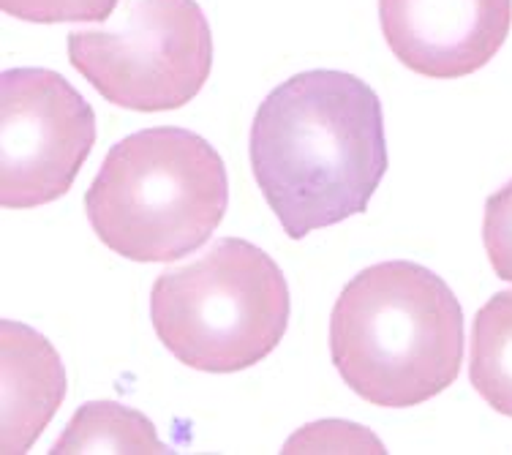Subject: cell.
Returning <instances> with one entry per match:
<instances>
[{
    "instance_id": "cell-1",
    "label": "cell",
    "mask_w": 512,
    "mask_h": 455,
    "mask_svg": "<svg viewBox=\"0 0 512 455\" xmlns=\"http://www.w3.org/2000/svg\"><path fill=\"white\" fill-rule=\"evenodd\" d=\"M251 167L292 240L360 216L387 172L382 101L344 71H303L267 96Z\"/></svg>"
},
{
    "instance_id": "cell-2",
    "label": "cell",
    "mask_w": 512,
    "mask_h": 455,
    "mask_svg": "<svg viewBox=\"0 0 512 455\" xmlns=\"http://www.w3.org/2000/svg\"><path fill=\"white\" fill-rule=\"evenodd\" d=\"M330 355L349 390L368 404H423L461 371V303L423 265H374L357 273L335 303Z\"/></svg>"
},
{
    "instance_id": "cell-3",
    "label": "cell",
    "mask_w": 512,
    "mask_h": 455,
    "mask_svg": "<svg viewBox=\"0 0 512 455\" xmlns=\"http://www.w3.org/2000/svg\"><path fill=\"white\" fill-rule=\"evenodd\" d=\"M227 202V169L216 148L175 126L120 139L85 194L93 232L131 262H172L202 248Z\"/></svg>"
},
{
    "instance_id": "cell-4",
    "label": "cell",
    "mask_w": 512,
    "mask_h": 455,
    "mask_svg": "<svg viewBox=\"0 0 512 455\" xmlns=\"http://www.w3.org/2000/svg\"><path fill=\"white\" fill-rule=\"evenodd\" d=\"M161 344L180 363L207 374L256 366L289 325V287L254 243L218 240L197 262L161 273L150 295Z\"/></svg>"
},
{
    "instance_id": "cell-5",
    "label": "cell",
    "mask_w": 512,
    "mask_h": 455,
    "mask_svg": "<svg viewBox=\"0 0 512 455\" xmlns=\"http://www.w3.org/2000/svg\"><path fill=\"white\" fill-rule=\"evenodd\" d=\"M71 66L118 107H186L213 69V36L197 0H128L107 30L69 33Z\"/></svg>"
},
{
    "instance_id": "cell-6",
    "label": "cell",
    "mask_w": 512,
    "mask_h": 455,
    "mask_svg": "<svg viewBox=\"0 0 512 455\" xmlns=\"http://www.w3.org/2000/svg\"><path fill=\"white\" fill-rule=\"evenodd\" d=\"M96 142V115L69 80L11 69L0 80V202L39 208L71 188Z\"/></svg>"
},
{
    "instance_id": "cell-7",
    "label": "cell",
    "mask_w": 512,
    "mask_h": 455,
    "mask_svg": "<svg viewBox=\"0 0 512 455\" xmlns=\"http://www.w3.org/2000/svg\"><path fill=\"white\" fill-rule=\"evenodd\" d=\"M387 47L406 69L458 80L496 58L510 36L512 0H379Z\"/></svg>"
},
{
    "instance_id": "cell-8",
    "label": "cell",
    "mask_w": 512,
    "mask_h": 455,
    "mask_svg": "<svg viewBox=\"0 0 512 455\" xmlns=\"http://www.w3.org/2000/svg\"><path fill=\"white\" fill-rule=\"evenodd\" d=\"M3 333V401L0 447L3 453H28L66 396V374L58 352L44 336L6 319Z\"/></svg>"
},
{
    "instance_id": "cell-9",
    "label": "cell",
    "mask_w": 512,
    "mask_h": 455,
    "mask_svg": "<svg viewBox=\"0 0 512 455\" xmlns=\"http://www.w3.org/2000/svg\"><path fill=\"white\" fill-rule=\"evenodd\" d=\"M469 379L488 406L512 417V289L493 295L474 317Z\"/></svg>"
},
{
    "instance_id": "cell-10",
    "label": "cell",
    "mask_w": 512,
    "mask_h": 455,
    "mask_svg": "<svg viewBox=\"0 0 512 455\" xmlns=\"http://www.w3.org/2000/svg\"><path fill=\"white\" fill-rule=\"evenodd\" d=\"M52 453H167V447L145 415L112 401H96L71 417Z\"/></svg>"
},
{
    "instance_id": "cell-11",
    "label": "cell",
    "mask_w": 512,
    "mask_h": 455,
    "mask_svg": "<svg viewBox=\"0 0 512 455\" xmlns=\"http://www.w3.org/2000/svg\"><path fill=\"white\" fill-rule=\"evenodd\" d=\"M9 17L25 22H107L118 0H0Z\"/></svg>"
},
{
    "instance_id": "cell-12",
    "label": "cell",
    "mask_w": 512,
    "mask_h": 455,
    "mask_svg": "<svg viewBox=\"0 0 512 455\" xmlns=\"http://www.w3.org/2000/svg\"><path fill=\"white\" fill-rule=\"evenodd\" d=\"M483 243L496 276L512 284V180L485 202Z\"/></svg>"
},
{
    "instance_id": "cell-13",
    "label": "cell",
    "mask_w": 512,
    "mask_h": 455,
    "mask_svg": "<svg viewBox=\"0 0 512 455\" xmlns=\"http://www.w3.org/2000/svg\"><path fill=\"white\" fill-rule=\"evenodd\" d=\"M365 447H371L374 453H382V445L376 442L374 436L365 434L357 426L349 423H319V426H308L306 431H300L297 436L289 439L286 453H319V450H333V453H363Z\"/></svg>"
}]
</instances>
